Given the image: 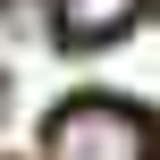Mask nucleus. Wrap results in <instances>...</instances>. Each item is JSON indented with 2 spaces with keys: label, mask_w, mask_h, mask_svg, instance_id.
Segmentation results:
<instances>
[{
  "label": "nucleus",
  "mask_w": 160,
  "mask_h": 160,
  "mask_svg": "<svg viewBox=\"0 0 160 160\" xmlns=\"http://www.w3.org/2000/svg\"><path fill=\"white\" fill-rule=\"evenodd\" d=\"M51 160H143V127L118 101H68L51 118Z\"/></svg>",
  "instance_id": "f257e3e1"
},
{
  "label": "nucleus",
  "mask_w": 160,
  "mask_h": 160,
  "mask_svg": "<svg viewBox=\"0 0 160 160\" xmlns=\"http://www.w3.org/2000/svg\"><path fill=\"white\" fill-rule=\"evenodd\" d=\"M135 17H143V0H59V42H68V51H84V42H118Z\"/></svg>",
  "instance_id": "f03ea898"
}]
</instances>
